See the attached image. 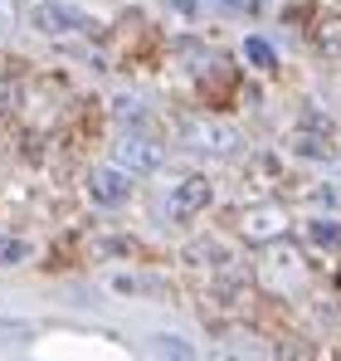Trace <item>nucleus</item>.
I'll list each match as a JSON object with an SVG mask.
<instances>
[{
	"label": "nucleus",
	"mask_w": 341,
	"mask_h": 361,
	"mask_svg": "<svg viewBox=\"0 0 341 361\" xmlns=\"http://www.w3.org/2000/svg\"><path fill=\"white\" fill-rule=\"evenodd\" d=\"M15 337H30L20 322H0V342H15Z\"/></svg>",
	"instance_id": "14"
},
{
	"label": "nucleus",
	"mask_w": 341,
	"mask_h": 361,
	"mask_svg": "<svg viewBox=\"0 0 341 361\" xmlns=\"http://www.w3.org/2000/svg\"><path fill=\"white\" fill-rule=\"evenodd\" d=\"M88 190H93V200H98V205H122V200L132 195V180H127V171L98 166V171L88 176Z\"/></svg>",
	"instance_id": "5"
},
{
	"label": "nucleus",
	"mask_w": 341,
	"mask_h": 361,
	"mask_svg": "<svg viewBox=\"0 0 341 361\" xmlns=\"http://www.w3.org/2000/svg\"><path fill=\"white\" fill-rule=\"evenodd\" d=\"M15 25V0H0V35H10Z\"/></svg>",
	"instance_id": "13"
},
{
	"label": "nucleus",
	"mask_w": 341,
	"mask_h": 361,
	"mask_svg": "<svg viewBox=\"0 0 341 361\" xmlns=\"http://www.w3.org/2000/svg\"><path fill=\"white\" fill-rule=\"evenodd\" d=\"M185 142H190L195 152H210V157L239 152V132L225 127V122H190V127H185Z\"/></svg>",
	"instance_id": "3"
},
{
	"label": "nucleus",
	"mask_w": 341,
	"mask_h": 361,
	"mask_svg": "<svg viewBox=\"0 0 341 361\" xmlns=\"http://www.w3.org/2000/svg\"><path fill=\"white\" fill-rule=\"evenodd\" d=\"M113 161L117 171H161V147L147 137V132H122L113 142Z\"/></svg>",
	"instance_id": "1"
},
{
	"label": "nucleus",
	"mask_w": 341,
	"mask_h": 361,
	"mask_svg": "<svg viewBox=\"0 0 341 361\" xmlns=\"http://www.w3.org/2000/svg\"><path fill=\"white\" fill-rule=\"evenodd\" d=\"M170 10H185V15H195V10H200V5H195V0H166Z\"/></svg>",
	"instance_id": "15"
},
{
	"label": "nucleus",
	"mask_w": 341,
	"mask_h": 361,
	"mask_svg": "<svg viewBox=\"0 0 341 361\" xmlns=\"http://www.w3.org/2000/svg\"><path fill=\"white\" fill-rule=\"evenodd\" d=\"M210 205V180L205 176H185L175 190H170V220H190V215H200Z\"/></svg>",
	"instance_id": "4"
},
{
	"label": "nucleus",
	"mask_w": 341,
	"mask_h": 361,
	"mask_svg": "<svg viewBox=\"0 0 341 361\" xmlns=\"http://www.w3.org/2000/svg\"><path fill=\"white\" fill-rule=\"evenodd\" d=\"M244 54H249V63H254V68H273V63H278L273 44H268L264 35H249V39H244Z\"/></svg>",
	"instance_id": "8"
},
{
	"label": "nucleus",
	"mask_w": 341,
	"mask_h": 361,
	"mask_svg": "<svg viewBox=\"0 0 341 361\" xmlns=\"http://www.w3.org/2000/svg\"><path fill=\"white\" fill-rule=\"evenodd\" d=\"M25 259H30V244L25 240H15V235L0 240V264H25Z\"/></svg>",
	"instance_id": "12"
},
{
	"label": "nucleus",
	"mask_w": 341,
	"mask_h": 361,
	"mask_svg": "<svg viewBox=\"0 0 341 361\" xmlns=\"http://www.w3.org/2000/svg\"><path fill=\"white\" fill-rule=\"evenodd\" d=\"M283 230H287L283 210H268V205H264V210H249V215H244V235H249V240H278Z\"/></svg>",
	"instance_id": "6"
},
{
	"label": "nucleus",
	"mask_w": 341,
	"mask_h": 361,
	"mask_svg": "<svg viewBox=\"0 0 341 361\" xmlns=\"http://www.w3.org/2000/svg\"><path fill=\"white\" fill-rule=\"evenodd\" d=\"M307 240L322 244V249H341V225L337 220H312L307 225Z\"/></svg>",
	"instance_id": "9"
},
{
	"label": "nucleus",
	"mask_w": 341,
	"mask_h": 361,
	"mask_svg": "<svg viewBox=\"0 0 341 361\" xmlns=\"http://www.w3.org/2000/svg\"><path fill=\"white\" fill-rule=\"evenodd\" d=\"M317 44H322V54H341V15L317 25Z\"/></svg>",
	"instance_id": "10"
},
{
	"label": "nucleus",
	"mask_w": 341,
	"mask_h": 361,
	"mask_svg": "<svg viewBox=\"0 0 341 361\" xmlns=\"http://www.w3.org/2000/svg\"><path fill=\"white\" fill-rule=\"evenodd\" d=\"M147 352L156 361H195V347H190L185 337H170V332H156V337L147 342Z\"/></svg>",
	"instance_id": "7"
},
{
	"label": "nucleus",
	"mask_w": 341,
	"mask_h": 361,
	"mask_svg": "<svg viewBox=\"0 0 341 361\" xmlns=\"http://www.w3.org/2000/svg\"><path fill=\"white\" fill-rule=\"evenodd\" d=\"M30 25H35L39 35H68V30H83L88 15H83L78 5H68V0H35Z\"/></svg>",
	"instance_id": "2"
},
{
	"label": "nucleus",
	"mask_w": 341,
	"mask_h": 361,
	"mask_svg": "<svg viewBox=\"0 0 341 361\" xmlns=\"http://www.w3.org/2000/svg\"><path fill=\"white\" fill-rule=\"evenodd\" d=\"M195 5H210L215 15H254L259 0H195Z\"/></svg>",
	"instance_id": "11"
}]
</instances>
